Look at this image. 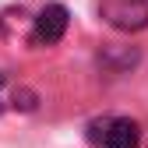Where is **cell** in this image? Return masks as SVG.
<instances>
[{"instance_id": "obj_5", "label": "cell", "mask_w": 148, "mask_h": 148, "mask_svg": "<svg viewBox=\"0 0 148 148\" xmlns=\"http://www.w3.org/2000/svg\"><path fill=\"white\" fill-rule=\"evenodd\" d=\"M4 85H7V81H4V74H0V113H4V102H7V99H4Z\"/></svg>"}, {"instance_id": "obj_4", "label": "cell", "mask_w": 148, "mask_h": 148, "mask_svg": "<svg viewBox=\"0 0 148 148\" xmlns=\"http://www.w3.org/2000/svg\"><path fill=\"white\" fill-rule=\"evenodd\" d=\"M0 32L7 35V39H28L32 42V32H35V18H28L25 7H7L0 14Z\"/></svg>"}, {"instance_id": "obj_3", "label": "cell", "mask_w": 148, "mask_h": 148, "mask_svg": "<svg viewBox=\"0 0 148 148\" xmlns=\"http://www.w3.org/2000/svg\"><path fill=\"white\" fill-rule=\"evenodd\" d=\"M71 14L64 4H46L39 14H35V32H32V46H57L67 32Z\"/></svg>"}, {"instance_id": "obj_2", "label": "cell", "mask_w": 148, "mask_h": 148, "mask_svg": "<svg viewBox=\"0 0 148 148\" xmlns=\"http://www.w3.org/2000/svg\"><path fill=\"white\" fill-rule=\"evenodd\" d=\"M99 18L116 32L148 28V0H99Z\"/></svg>"}, {"instance_id": "obj_1", "label": "cell", "mask_w": 148, "mask_h": 148, "mask_svg": "<svg viewBox=\"0 0 148 148\" xmlns=\"http://www.w3.org/2000/svg\"><path fill=\"white\" fill-rule=\"evenodd\" d=\"M88 138L102 148H138L141 145V127L131 116H102L88 127Z\"/></svg>"}]
</instances>
